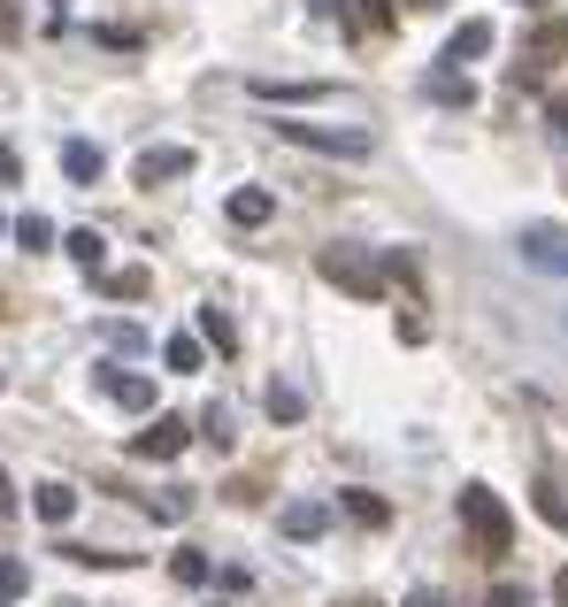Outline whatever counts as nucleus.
<instances>
[{"label": "nucleus", "mask_w": 568, "mask_h": 607, "mask_svg": "<svg viewBox=\"0 0 568 607\" xmlns=\"http://www.w3.org/2000/svg\"><path fill=\"white\" fill-rule=\"evenodd\" d=\"M54 8H70V0H54Z\"/></svg>", "instance_id": "obj_31"}, {"label": "nucleus", "mask_w": 568, "mask_h": 607, "mask_svg": "<svg viewBox=\"0 0 568 607\" xmlns=\"http://www.w3.org/2000/svg\"><path fill=\"white\" fill-rule=\"evenodd\" d=\"M192 169V154L185 147H154V154H139V185H169V177H185Z\"/></svg>", "instance_id": "obj_7"}, {"label": "nucleus", "mask_w": 568, "mask_h": 607, "mask_svg": "<svg viewBox=\"0 0 568 607\" xmlns=\"http://www.w3.org/2000/svg\"><path fill=\"white\" fill-rule=\"evenodd\" d=\"M277 523H284V538H315V531L330 523V507H323V500H292Z\"/></svg>", "instance_id": "obj_8"}, {"label": "nucleus", "mask_w": 568, "mask_h": 607, "mask_svg": "<svg viewBox=\"0 0 568 607\" xmlns=\"http://www.w3.org/2000/svg\"><path fill=\"white\" fill-rule=\"evenodd\" d=\"M430 101H438V108H469V101H476V85H469L461 70H438V77H430Z\"/></svg>", "instance_id": "obj_10"}, {"label": "nucleus", "mask_w": 568, "mask_h": 607, "mask_svg": "<svg viewBox=\"0 0 568 607\" xmlns=\"http://www.w3.org/2000/svg\"><path fill=\"white\" fill-rule=\"evenodd\" d=\"M62 169H70L77 185H93V177H101V147H93V139H70V147H62Z\"/></svg>", "instance_id": "obj_12"}, {"label": "nucleus", "mask_w": 568, "mask_h": 607, "mask_svg": "<svg viewBox=\"0 0 568 607\" xmlns=\"http://www.w3.org/2000/svg\"><path fill=\"white\" fill-rule=\"evenodd\" d=\"M523 8H546V0H523Z\"/></svg>", "instance_id": "obj_30"}, {"label": "nucleus", "mask_w": 568, "mask_h": 607, "mask_svg": "<svg viewBox=\"0 0 568 607\" xmlns=\"http://www.w3.org/2000/svg\"><path fill=\"white\" fill-rule=\"evenodd\" d=\"M62 247H70V262H85V270H101V231H70Z\"/></svg>", "instance_id": "obj_17"}, {"label": "nucleus", "mask_w": 568, "mask_h": 607, "mask_svg": "<svg viewBox=\"0 0 568 607\" xmlns=\"http://www.w3.org/2000/svg\"><path fill=\"white\" fill-rule=\"evenodd\" d=\"M8 507H15V484H8V477H0V515H8Z\"/></svg>", "instance_id": "obj_26"}, {"label": "nucleus", "mask_w": 568, "mask_h": 607, "mask_svg": "<svg viewBox=\"0 0 568 607\" xmlns=\"http://www.w3.org/2000/svg\"><path fill=\"white\" fill-rule=\"evenodd\" d=\"M185 439H192V431H185V416H154L139 439H132V454H139V461H169V454H185Z\"/></svg>", "instance_id": "obj_4"}, {"label": "nucleus", "mask_w": 568, "mask_h": 607, "mask_svg": "<svg viewBox=\"0 0 568 607\" xmlns=\"http://www.w3.org/2000/svg\"><path fill=\"white\" fill-rule=\"evenodd\" d=\"M270 416H277V423H299V416H307V400H299L292 385H270Z\"/></svg>", "instance_id": "obj_15"}, {"label": "nucleus", "mask_w": 568, "mask_h": 607, "mask_svg": "<svg viewBox=\"0 0 568 607\" xmlns=\"http://www.w3.org/2000/svg\"><path fill=\"white\" fill-rule=\"evenodd\" d=\"M408 8H445V0H408Z\"/></svg>", "instance_id": "obj_29"}, {"label": "nucleus", "mask_w": 568, "mask_h": 607, "mask_svg": "<svg viewBox=\"0 0 568 607\" xmlns=\"http://www.w3.org/2000/svg\"><path fill=\"white\" fill-rule=\"evenodd\" d=\"M546 116H554V132L568 139V93H554V101H546Z\"/></svg>", "instance_id": "obj_23"}, {"label": "nucleus", "mask_w": 568, "mask_h": 607, "mask_svg": "<svg viewBox=\"0 0 568 607\" xmlns=\"http://www.w3.org/2000/svg\"><path fill=\"white\" fill-rule=\"evenodd\" d=\"M15 31H23V23H15V8L0 0V39H15Z\"/></svg>", "instance_id": "obj_25"}, {"label": "nucleus", "mask_w": 568, "mask_h": 607, "mask_svg": "<svg viewBox=\"0 0 568 607\" xmlns=\"http://www.w3.org/2000/svg\"><path fill=\"white\" fill-rule=\"evenodd\" d=\"M476 54H492V23H484V15H469V23L445 39V62H476Z\"/></svg>", "instance_id": "obj_6"}, {"label": "nucleus", "mask_w": 568, "mask_h": 607, "mask_svg": "<svg viewBox=\"0 0 568 607\" xmlns=\"http://www.w3.org/2000/svg\"><path fill=\"white\" fill-rule=\"evenodd\" d=\"M15 239H23L31 254H46V247H54V223H46V216H23V223H15Z\"/></svg>", "instance_id": "obj_16"}, {"label": "nucleus", "mask_w": 568, "mask_h": 607, "mask_svg": "<svg viewBox=\"0 0 568 607\" xmlns=\"http://www.w3.org/2000/svg\"><path fill=\"white\" fill-rule=\"evenodd\" d=\"M461 523H469V538H476L484 554H507V546H515V523H507V507H499L484 484L461 492Z\"/></svg>", "instance_id": "obj_1"}, {"label": "nucleus", "mask_w": 568, "mask_h": 607, "mask_svg": "<svg viewBox=\"0 0 568 607\" xmlns=\"http://www.w3.org/2000/svg\"><path fill=\"white\" fill-rule=\"evenodd\" d=\"M169 369H200V338L177 331V338H169Z\"/></svg>", "instance_id": "obj_20"}, {"label": "nucleus", "mask_w": 568, "mask_h": 607, "mask_svg": "<svg viewBox=\"0 0 568 607\" xmlns=\"http://www.w3.org/2000/svg\"><path fill=\"white\" fill-rule=\"evenodd\" d=\"M484 607H530V600H523L515 585H499V593H492V600H484Z\"/></svg>", "instance_id": "obj_24"}, {"label": "nucleus", "mask_w": 568, "mask_h": 607, "mask_svg": "<svg viewBox=\"0 0 568 607\" xmlns=\"http://www.w3.org/2000/svg\"><path fill=\"white\" fill-rule=\"evenodd\" d=\"M101 293H116V301H139V293H146V270H108V278H101Z\"/></svg>", "instance_id": "obj_14"}, {"label": "nucleus", "mask_w": 568, "mask_h": 607, "mask_svg": "<svg viewBox=\"0 0 568 607\" xmlns=\"http://www.w3.org/2000/svg\"><path fill=\"white\" fill-rule=\"evenodd\" d=\"M361 23H369V31H385V23H392V0H361Z\"/></svg>", "instance_id": "obj_22"}, {"label": "nucleus", "mask_w": 568, "mask_h": 607, "mask_svg": "<svg viewBox=\"0 0 568 607\" xmlns=\"http://www.w3.org/2000/svg\"><path fill=\"white\" fill-rule=\"evenodd\" d=\"M408 607H445V600H438V593H416V600H408Z\"/></svg>", "instance_id": "obj_28"}, {"label": "nucleus", "mask_w": 568, "mask_h": 607, "mask_svg": "<svg viewBox=\"0 0 568 607\" xmlns=\"http://www.w3.org/2000/svg\"><path fill=\"white\" fill-rule=\"evenodd\" d=\"M270 192H231V223H270Z\"/></svg>", "instance_id": "obj_13"}, {"label": "nucleus", "mask_w": 568, "mask_h": 607, "mask_svg": "<svg viewBox=\"0 0 568 607\" xmlns=\"http://www.w3.org/2000/svg\"><path fill=\"white\" fill-rule=\"evenodd\" d=\"M554 600H561V607H568V569H561V577H554Z\"/></svg>", "instance_id": "obj_27"}, {"label": "nucleus", "mask_w": 568, "mask_h": 607, "mask_svg": "<svg viewBox=\"0 0 568 607\" xmlns=\"http://www.w3.org/2000/svg\"><path fill=\"white\" fill-rule=\"evenodd\" d=\"M200 323H208V338H215V346H223V354H231V346H239V331H231V315H223V307H208V315H200Z\"/></svg>", "instance_id": "obj_19"}, {"label": "nucleus", "mask_w": 568, "mask_h": 607, "mask_svg": "<svg viewBox=\"0 0 568 607\" xmlns=\"http://www.w3.org/2000/svg\"><path fill=\"white\" fill-rule=\"evenodd\" d=\"M292 147H315V154H369V132H338V124H277Z\"/></svg>", "instance_id": "obj_3"}, {"label": "nucleus", "mask_w": 568, "mask_h": 607, "mask_svg": "<svg viewBox=\"0 0 568 607\" xmlns=\"http://www.w3.org/2000/svg\"><path fill=\"white\" fill-rule=\"evenodd\" d=\"M523 254H530L538 270H568V231H554V223H530V231H523Z\"/></svg>", "instance_id": "obj_5"}, {"label": "nucleus", "mask_w": 568, "mask_h": 607, "mask_svg": "<svg viewBox=\"0 0 568 607\" xmlns=\"http://www.w3.org/2000/svg\"><path fill=\"white\" fill-rule=\"evenodd\" d=\"M23 593V562H0V600H15Z\"/></svg>", "instance_id": "obj_21"}, {"label": "nucleus", "mask_w": 568, "mask_h": 607, "mask_svg": "<svg viewBox=\"0 0 568 607\" xmlns=\"http://www.w3.org/2000/svg\"><path fill=\"white\" fill-rule=\"evenodd\" d=\"M330 285H346L354 301H385V270L369 262V254H354V247H323V262H315Z\"/></svg>", "instance_id": "obj_2"}, {"label": "nucleus", "mask_w": 568, "mask_h": 607, "mask_svg": "<svg viewBox=\"0 0 568 607\" xmlns=\"http://www.w3.org/2000/svg\"><path fill=\"white\" fill-rule=\"evenodd\" d=\"M101 393H108V400H124V408H154V385H146V377H124V369H108V377H101Z\"/></svg>", "instance_id": "obj_9"}, {"label": "nucleus", "mask_w": 568, "mask_h": 607, "mask_svg": "<svg viewBox=\"0 0 568 607\" xmlns=\"http://www.w3.org/2000/svg\"><path fill=\"white\" fill-rule=\"evenodd\" d=\"M31 507H39V523H70V515H77V492H70V484H39Z\"/></svg>", "instance_id": "obj_11"}, {"label": "nucleus", "mask_w": 568, "mask_h": 607, "mask_svg": "<svg viewBox=\"0 0 568 607\" xmlns=\"http://www.w3.org/2000/svg\"><path fill=\"white\" fill-rule=\"evenodd\" d=\"M346 515H354V523H385V515H392V507H385V500H377V492H346Z\"/></svg>", "instance_id": "obj_18"}]
</instances>
